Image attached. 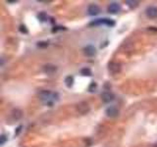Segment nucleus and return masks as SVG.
<instances>
[{"label": "nucleus", "instance_id": "22", "mask_svg": "<svg viewBox=\"0 0 157 147\" xmlns=\"http://www.w3.org/2000/svg\"><path fill=\"white\" fill-rule=\"evenodd\" d=\"M154 147H157V143H156V144H155V146H154Z\"/></svg>", "mask_w": 157, "mask_h": 147}, {"label": "nucleus", "instance_id": "14", "mask_svg": "<svg viewBox=\"0 0 157 147\" xmlns=\"http://www.w3.org/2000/svg\"><path fill=\"white\" fill-rule=\"evenodd\" d=\"M81 74L83 76H91V70L89 68H83L81 71Z\"/></svg>", "mask_w": 157, "mask_h": 147}, {"label": "nucleus", "instance_id": "6", "mask_svg": "<svg viewBox=\"0 0 157 147\" xmlns=\"http://www.w3.org/2000/svg\"><path fill=\"white\" fill-rule=\"evenodd\" d=\"M43 72L45 74H47L49 76H51V75H53V74L56 73V71H57V67L55 66V65H52V64H47V65H44L43 68Z\"/></svg>", "mask_w": 157, "mask_h": 147}, {"label": "nucleus", "instance_id": "13", "mask_svg": "<svg viewBox=\"0 0 157 147\" xmlns=\"http://www.w3.org/2000/svg\"><path fill=\"white\" fill-rule=\"evenodd\" d=\"M65 84L68 86V87H72L74 84V78L72 76H68L65 78Z\"/></svg>", "mask_w": 157, "mask_h": 147}, {"label": "nucleus", "instance_id": "11", "mask_svg": "<svg viewBox=\"0 0 157 147\" xmlns=\"http://www.w3.org/2000/svg\"><path fill=\"white\" fill-rule=\"evenodd\" d=\"M83 51H84V54L88 57H93L96 54V49H95V47H93L92 45H88L87 47H84Z\"/></svg>", "mask_w": 157, "mask_h": 147}, {"label": "nucleus", "instance_id": "7", "mask_svg": "<svg viewBox=\"0 0 157 147\" xmlns=\"http://www.w3.org/2000/svg\"><path fill=\"white\" fill-rule=\"evenodd\" d=\"M101 99H102L103 102L105 103L112 102L113 100L115 99V95L112 92H110V91H105V92H103L101 94Z\"/></svg>", "mask_w": 157, "mask_h": 147}, {"label": "nucleus", "instance_id": "2", "mask_svg": "<svg viewBox=\"0 0 157 147\" xmlns=\"http://www.w3.org/2000/svg\"><path fill=\"white\" fill-rule=\"evenodd\" d=\"M90 25H92V26L93 25L94 26H96V25H106L108 27H114L115 26V22L110 19H98L96 21L92 22Z\"/></svg>", "mask_w": 157, "mask_h": 147}, {"label": "nucleus", "instance_id": "21", "mask_svg": "<svg viewBox=\"0 0 157 147\" xmlns=\"http://www.w3.org/2000/svg\"><path fill=\"white\" fill-rule=\"evenodd\" d=\"M21 128H22V127H21V126H20V127H18V128H17V132H16V133H15V134H16V135H18V134H19V132H21Z\"/></svg>", "mask_w": 157, "mask_h": 147}, {"label": "nucleus", "instance_id": "8", "mask_svg": "<svg viewBox=\"0 0 157 147\" xmlns=\"http://www.w3.org/2000/svg\"><path fill=\"white\" fill-rule=\"evenodd\" d=\"M145 14L148 18L150 19H154L157 17V8L154 6H150V7H147L145 10Z\"/></svg>", "mask_w": 157, "mask_h": 147}, {"label": "nucleus", "instance_id": "16", "mask_svg": "<svg viewBox=\"0 0 157 147\" xmlns=\"http://www.w3.org/2000/svg\"><path fill=\"white\" fill-rule=\"evenodd\" d=\"M37 18H38L41 22H44V21L46 20V18H47V16H46V14H45L44 12H41V13H39V14L37 15Z\"/></svg>", "mask_w": 157, "mask_h": 147}, {"label": "nucleus", "instance_id": "5", "mask_svg": "<svg viewBox=\"0 0 157 147\" xmlns=\"http://www.w3.org/2000/svg\"><path fill=\"white\" fill-rule=\"evenodd\" d=\"M105 113H106L107 117L115 118L119 115V109H118L116 106H110V107H108L107 109H106Z\"/></svg>", "mask_w": 157, "mask_h": 147}, {"label": "nucleus", "instance_id": "9", "mask_svg": "<svg viewBox=\"0 0 157 147\" xmlns=\"http://www.w3.org/2000/svg\"><path fill=\"white\" fill-rule=\"evenodd\" d=\"M120 10H121V6L116 2H112L108 6V12L111 14H117L120 12Z\"/></svg>", "mask_w": 157, "mask_h": 147}, {"label": "nucleus", "instance_id": "12", "mask_svg": "<svg viewBox=\"0 0 157 147\" xmlns=\"http://www.w3.org/2000/svg\"><path fill=\"white\" fill-rule=\"evenodd\" d=\"M11 116H12V118H13L14 120L18 121V120H20L21 118L23 117V111H22L21 109H18V108L13 109L12 112H11Z\"/></svg>", "mask_w": 157, "mask_h": 147}, {"label": "nucleus", "instance_id": "20", "mask_svg": "<svg viewBox=\"0 0 157 147\" xmlns=\"http://www.w3.org/2000/svg\"><path fill=\"white\" fill-rule=\"evenodd\" d=\"M5 141H6V136L3 134V135H1V137H0V144H1V145H3V144L5 143Z\"/></svg>", "mask_w": 157, "mask_h": 147}, {"label": "nucleus", "instance_id": "19", "mask_svg": "<svg viewBox=\"0 0 157 147\" xmlns=\"http://www.w3.org/2000/svg\"><path fill=\"white\" fill-rule=\"evenodd\" d=\"M37 46H38V47H41V48H45V47H47V46H48V42H45V41L38 42Z\"/></svg>", "mask_w": 157, "mask_h": 147}, {"label": "nucleus", "instance_id": "10", "mask_svg": "<svg viewBox=\"0 0 157 147\" xmlns=\"http://www.w3.org/2000/svg\"><path fill=\"white\" fill-rule=\"evenodd\" d=\"M99 12H100V8H99L96 4H91L88 6V15H90V16H96V15L99 14Z\"/></svg>", "mask_w": 157, "mask_h": 147}, {"label": "nucleus", "instance_id": "3", "mask_svg": "<svg viewBox=\"0 0 157 147\" xmlns=\"http://www.w3.org/2000/svg\"><path fill=\"white\" fill-rule=\"evenodd\" d=\"M108 70H109V72L113 75H115V74H118L120 73V71H121V65L117 62H110L109 65H108Z\"/></svg>", "mask_w": 157, "mask_h": 147}, {"label": "nucleus", "instance_id": "4", "mask_svg": "<svg viewBox=\"0 0 157 147\" xmlns=\"http://www.w3.org/2000/svg\"><path fill=\"white\" fill-rule=\"evenodd\" d=\"M77 109H78V111L81 114H87V113L89 112V110H90V108H89V105H88L87 102H80L77 105Z\"/></svg>", "mask_w": 157, "mask_h": 147}, {"label": "nucleus", "instance_id": "15", "mask_svg": "<svg viewBox=\"0 0 157 147\" xmlns=\"http://www.w3.org/2000/svg\"><path fill=\"white\" fill-rule=\"evenodd\" d=\"M96 87H97V84L94 83V81H92V83H90V85L88 86V91H89V92H93V91H95Z\"/></svg>", "mask_w": 157, "mask_h": 147}, {"label": "nucleus", "instance_id": "18", "mask_svg": "<svg viewBox=\"0 0 157 147\" xmlns=\"http://www.w3.org/2000/svg\"><path fill=\"white\" fill-rule=\"evenodd\" d=\"M19 29H20V31L22 32V34H28L29 32V30L27 29V28H26V26H20V28H19Z\"/></svg>", "mask_w": 157, "mask_h": 147}, {"label": "nucleus", "instance_id": "17", "mask_svg": "<svg viewBox=\"0 0 157 147\" xmlns=\"http://www.w3.org/2000/svg\"><path fill=\"white\" fill-rule=\"evenodd\" d=\"M126 3H127L130 7H137L138 2H137V1H129V0H128V1H126Z\"/></svg>", "mask_w": 157, "mask_h": 147}, {"label": "nucleus", "instance_id": "1", "mask_svg": "<svg viewBox=\"0 0 157 147\" xmlns=\"http://www.w3.org/2000/svg\"><path fill=\"white\" fill-rule=\"evenodd\" d=\"M39 98L42 102L46 103V104H49L51 105L54 101H57L59 99V95L58 93L55 92H51L49 90H43L39 93Z\"/></svg>", "mask_w": 157, "mask_h": 147}]
</instances>
